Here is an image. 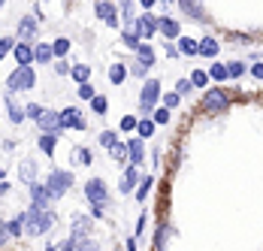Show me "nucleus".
I'll return each mask as SVG.
<instances>
[{"mask_svg":"<svg viewBox=\"0 0 263 251\" xmlns=\"http://www.w3.org/2000/svg\"><path fill=\"white\" fill-rule=\"evenodd\" d=\"M124 19H127V22L133 19V3H124Z\"/></svg>","mask_w":263,"mask_h":251,"instance_id":"09e8293b","label":"nucleus"},{"mask_svg":"<svg viewBox=\"0 0 263 251\" xmlns=\"http://www.w3.org/2000/svg\"><path fill=\"white\" fill-rule=\"evenodd\" d=\"M58 251H76V239H64V242H61V248Z\"/></svg>","mask_w":263,"mask_h":251,"instance_id":"c03bdc74","label":"nucleus"},{"mask_svg":"<svg viewBox=\"0 0 263 251\" xmlns=\"http://www.w3.org/2000/svg\"><path fill=\"white\" fill-rule=\"evenodd\" d=\"M52 58H54V49H52V46H46V43L33 46V61H40V64H49Z\"/></svg>","mask_w":263,"mask_h":251,"instance_id":"a211bd4d","label":"nucleus"},{"mask_svg":"<svg viewBox=\"0 0 263 251\" xmlns=\"http://www.w3.org/2000/svg\"><path fill=\"white\" fill-rule=\"evenodd\" d=\"M139 124V121H136V118H133V115H127V118H124V121H121V127H124V130H133V127Z\"/></svg>","mask_w":263,"mask_h":251,"instance_id":"a18cd8bd","label":"nucleus"},{"mask_svg":"<svg viewBox=\"0 0 263 251\" xmlns=\"http://www.w3.org/2000/svg\"><path fill=\"white\" fill-rule=\"evenodd\" d=\"M191 88H194V85H191V79H182V82H179V85H176V94H179V97H182V94H187V91H191Z\"/></svg>","mask_w":263,"mask_h":251,"instance_id":"58836bf2","label":"nucleus"},{"mask_svg":"<svg viewBox=\"0 0 263 251\" xmlns=\"http://www.w3.org/2000/svg\"><path fill=\"white\" fill-rule=\"evenodd\" d=\"M182 9L187 12V15H194V19H203V6L194 3V0H182Z\"/></svg>","mask_w":263,"mask_h":251,"instance_id":"393cba45","label":"nucleus"},{"mask_svg":"<svg viewBox=\"0 0 263 251\" xmlns=\"http://www.w3.org/2000/svg\"><path fill=\"white\" fill-rule=\"evenodd\" d=\"M133 27H136V37H142V40H148L155 30H158V22L152 19V15H142V19H136L133 22Z\"/></svg>","mask_w":263,"mask_h":251,"instance_id":"9d476101","label":"nucleus"},{"mask_svg":"<svg viewBox=\"0 0 263 251\" xmlns=\"http://www.w3.org/2000/svg\"><path fill=\"white\" fill-rule=\"evenodd\" d=\"M206 73H209V79L221 82V79H227V67L224 64H212V70H206Z\"/></svg>","mask_w":263,"mask_h":251,"instance_id":"c756f323","label":"nucleus"},{"mask_svg":"<svg viewBox=\"0 0 263 251\" xmlns=\"http://www.w3.org/2000/svg\"><path fill=\"white\" fill-rule=\"evenodd\" d=\"M200 55L215 58V55H218V43H215V40H203V43H200Z\"/></svg>","mask_w":263,"mask_h":251,"instance_id":"cd10ccee","label":"nucleus"},{"mask_svg":"<svg viewBox=\"0 0 263 251\" xmlns=\"http://www.w3.org/2000/svg\"><path fill=\"white\" fill-rule=\"evenodd\" d=\"M46 251H58V245H46Z\"/></svg>","mask_w":263,"mask_h":251,"instance_id":"864d4df0","label":"nucleus"},{"mask_svg":"<svg viewBox=\"0 0 263 251\" xmlns=\"http://www.w3.org/2000/svg\"><path fill=\"white\" fill-rule=\"evenodd\" d=\"M179 51L182 55H200V43L191 40V37H184V40H179Z\"/></svg>","mask_w":263,"mask_h":251,"instance_id":"5701e85b","label":"nucleus"},{"mask_svg":"<svg viewBox=\"0 0 263 251\" xmlns=\"http://www.w3.org/2000/svg\"><path fill=\"white\" fill-rule=\"evenodd\" d=\"M85 197L91 200L94 209H106V206H109V188H106L103 178H91V182L85 185Z\"/></svg>","mask_w":263,"mask_h":251,"instance_id":"7ed1b4c3","label":"nucleus"},{"mask_svg":"<svg viewBox=\"0 0 263 251\" xmlns=\"http://www.w3.org/2000/svg\"><path fill=\"white\" fill-rule=\"evenodd\" d=\"M100 146H106V149H115V146H118V136H115L112 130H103V133H100Z\"/></svg>","mask_w":263,"mask_h":251,"instance_id":"2f4dec72","label":"nucleus"},{"mask_svg":"<svg viewBox=\"0 0 263 251\" xmlns=\"http://www.w3.org/2000/svg\"><path fill=\"white\" fill-rule=\"evenodd\" d=\"M94 12L103 19L106 25L118 27V15H115V6H112V3H97V6H94Z\"/></svg>","mask_w":263,"mask_h":251,"instance_id":"ddd939ff","label":"nucleus"},{"mask_svg":"<svg viewBox=\"0 0 263 251\" xmlns=\"http://www.w3.org/2000/svg\"><path fill=\"white\" fill-rule=\"evenodd\" d=\"M40 151L54 154V136H52V133H43V136H40Z\"/></svg>","mask_w":263,"mask_h":251,"instance_id":"bb28decb","label":"nucleus"},{"mask_svg":"<svg viewBox=\"0 0 263 251\" xmlns=\"http://www.w3.org/2000/svg\"><path fill=\"white\" fill-rule=\"evenodd\" d=\"M136 58H139V64H142L145 70H148V67L155 64V51H152V46H145V43H142V46L136 49Z\"/></svg>","mask_w":263,"mask_h":251,"instance_id":"aec40b11","label":"nucleus"},{"mask_svg":"<svg viewBox=\"0 0 263 251\" xmlns=\"http://www.w3.org/2000/svg\"><path fill=\"white\" fill-rule=\"evenodd\" d=\"M115 251H118V248H115Z\"/></svg>","mask_w":263,"mask_h":251,"instance_id":"5fc2aeb1","label":"nucleus"},{"mask_svg":"<svg viewBox=\"0 0 263 251\" xmlns=\"http://www.w3.org/2000/svg\"><path fill=\"white\" fill-rule=\"evenodd\" d=\"M33 82H36V76L30 67H18L15 73L6 79V88L9 91H27V88H33Z\"/></svg>","mask_w":263,"mask_h":251,"instance_id":"20e7f679","label":"nucleus"},{"mask_svg":"<svg viewBox=\"0 0 263 251\" xmlns=\"http://www.w3.org/2000/svg\"><path fill=\"white\" fill-rule=\"evenodd\" d=\"M163 239H166V230H160L158 233V251H163Z\"/></svg>","mask_w":263,"mask_h":251,"instance_id":"8fccbe9b","label":"nucleus"},{"mask_svg":"<svg viewBox=\"0 0 263 251\" xmlns=\"http://www.w3.org/2000/svg\"><path fill=\"white\" fill-rule=\"evenodd\" d=\"M12 55H15L18 67H30V64H33V46H27V43H18V46L12 49Z\"/></svg>","mask_w":263,"mask_h":251,"instance_id":"f8f14e48","label":"nucleus"},{"mask_svg":"<svg viewBox=\"0 0 263 251\" xmlns=\"http://www.w3.org/2000/svg\"><path fill=\"white\" fill-rule=\"evenodd\" d=\"M6 109H9V121H12V124H22L27 118V109H22V106L15 103V97H6Z\"/></svg>","mask_w":263,"mask_h":251,"instance_id":"4468645a","label":"nucleus"},{"mask_svg":"<svg viewBox=\"0 0 263 251\" xmlns=\"http://www.w3.org/2000/svg\"><path fill=\"white\" fill-rule=\"evenodd\" d=\"M158 30L166 37V40H173V37H179V22L163 15V19H158Z\"/></svg>","mask_w":263,"mask_h":251,"instance_id":"2eb2a0df","label":"nucleus"},{"mask_svg":"<svg viewBox=\"0 0 263 251\" xmlns=\"http://www.w3.org/2000/svg\"><path fill=\"white\" fill-rule=\"evenodd\" d=\"M18 173H22V182H27L30 188L36 185V164L33 160H22V170Z\"/></svg>","mask_w":263,"mask_h":251,"instance_id":"f3484780","label":"nucleus"},{"mask_svg":"<svg viewBox=\"0 0 263 251\" xmlns=\"http://www.w3.org/2000/svg\"><path fill=\"white\" fill-rule=\"evenodd\" d=\"M160 97V82L158 79H148L145 85H142V97H139V106H142V112H152L155 109V103Z\"/></svg>","mask_w":263,"mask_h":251,"instance_id":"39448f33","label":"nucleus"},{"mask_svg":"<svg viewBox=\"0 0 263 251\" xmlns=\"http://www.w3.org/2000/svg\"><path fill=\"white\" fill-rule=\"evenodd\" d=\"M18 37H22V43H27V40H33L36 37V22L27 15V19H22V25H18Z\"/></svg>","mask_w":263,"mask_h":251,"instance_id":"dca6fc26","label":"nucleus"},{"mask_svg":"<svg viewBox=\"0 0 263 251\" xmlns=\"http://www.w3.org/2000/svg\"><path fill=\"white\" fill-rule=\"evenodd\" d=\"M12 49V40H9V37H3V40H0V58H6V51Z\"/></svg>","mask_w":263,"mask_h":251,"instance_id":"37998d69","label":"nucleus"},{"mask_svg":"<svg viewBox=\"0 0 263 251\" xmlns=\"http://www.w3.org/2000/svg\"><path fill=\"white\" fill-rule=\"evenodd\" d=\"M227 103H230V94H224V91H206L203 109H206V112H224Z\"/></svg>","mask_w":263,"mask_h":251,"instance_id":"423d86ee","label":"nucleus"},{"mask_svg":"<svg viewBox=\"0 0 263 251\" xmlns=\"http://www.w3.org/2000/svg\"><path fill=\"white\" fill-rule=\"evenodd\" d=\"M206 82H209V73H206V70H194V76H191V85H194V88H203Z\"/></svg>","mask_w":263,"mask_h":251,"instance_id":"7c9ffc66","label":"nucleus"},{"mask_svg":"<svg viewBox=\"0 0 263 251\" xmlns=\"http://www.w3.org/2000/svg\"><path fill=\"white\" fill-rule=\"evenodd\" d=\"M91 103H94V112H100V115H103V112H106V100H103V97H100V94H97V97H94V100H91Z\"/></svg>","mask_w":263,"mask_h":251,"instance_id":"79ce46f5","label":"nucleus"},{"mask_svg":"<svg viewBox=\"0 0 263 251\" xmlns=\"http://www.w3.org/2000/svg\"><path fill=\"white\" fill-rule=\"evenodd\" d=\"M251 73L257 76V79H263V64H257V67H254V70H251Z\"/></svg>","mask_w":263,"mask_h":251,"instance_id":"3c124183","label":"nucleus"},{"mask_svg":"<svg viewBox=\"0 0 263 251\" xmlns=\"http://www.w3.org/2000/svg\"><path fill=\"white\" fill-rule=\"evenodd\" d=\"M91 224H94V218H85V215H76V221L70 227V239H88V233H91Z\"/></svg>","mask_w":263,"mask_h":251,"instance_id":"1a4fd4ad","label":"nucleus"},{"mask_svg":"<svg viewBox=\"0 0 263 251\" xmlns=\"http://www.w3.org/2000/svg\"><path fill=\"white\" fill-rule=\"evenodd\" d=\"M136 182H139V170H136V167H130V170L124 173V178H121V191H124V194H127V191H133V185H136Z\"/></svg>","mask_w":263,"mask_h":251,"instance_id":"412c9836","label":"nucleus"},{"mask_svg":"<svg viewBox=\"0 0 263 251\" xmlns=\"http://www.w3.org/2000/svg\"><path fill=\"white\" fill-rule=\"evenodd\" d=\"M136 130H139V139H148V136L155 133V121H148V118H142V121L136 124Z\"/></svg>","mask_w":263,"mask_h":251,"instance_id":"a878e982","label":"nucleus"},{"mask_svg":"<svg viewBox=\"0 0 263 251\" xmlns=\"http://www.w3.org/2000/svg\"><path fill=\"white\" fill-rule=\"evenodd\" d=\"M52 49H54V55H67L70 51V40H54Z\"/></svg>","mask_w":263,"mask_h":251,"instance_id":"f704fd0d","label":"nucleus"},{"mask_svg":"<svg viewBox=\"0 0 263 251\" xmlns=\"http://www.w3.org/2000/svg\"><path fill=\"white\" fill-rule=\"evenodd\" d=\"M25 230V215H18L15 221H9V236H18Z\"/></svg>","mask_w":263,"mask_h":251,"instance_id":"473e14b6","label":"nucleus"},{"mask_svg":"<svg viewBox=\"0 0 263 251\" xmlns=\"http://www.w3.org/2000/svg\"><path fill=\"white\" fill-rule=\"evenodd\" d=\"M70 185H73V173H70V170H52L49 178H46V188L52 191L54 200H58V197H64V194L70 191Z\"/></svg>","mask_w":263,"mask_h":251,"instance_id":"f03ea898","label":"nucleus"},{"mask_svg":"<svg viewBox=\"0 0 263 251\" xmlns=\"http://www.w3.org/2000/svg\"><path fill=\"white\" fill-rule=\"evenodd\" d=\"M245 73V64L242 61H233V64H227V76H242Z\"/></svg>","mask_w":263,"mask_h":251,"instance_id":"c9c22d12","label":"nucleus"},{"mask_svg":"<svg viewBox=\"0 0 263 251\" xmlns=\"http://www.w3.org/2000/svg\"><path fill=\"white\" fill-rule=\"evenodd\" d=\"M30 194H33V206H36V209L49 212V206L54 203V197H52V191H49L46 185H33V188H30Z\"/></svg>","mask_w":263,"mask_h":251,"instance_id":"6e6552de","label":"nucleus"},{"mask_svg":"<svg viewBox=\"0 0 263 251\" xmlns=\"http://www.w3.org/2000/svg\"><path fill=\"white\" fill-rule=\"evenodd\" d=\"M127 251H136V239H127Z\"/></svg>","mask_w":263,"mask_h":251,"instance_id":"603ef678","label":"nucleus"},{"mask_svg":"<svg viewBox=\"0 0 263 251\" xmlns=\"http://www.w3.org/2000/svg\"><path fill=\"white\" fill-rule=\"evenodd\" d=\"M27 115H30V118H40V115H43V109H40V106H27Z\"/></svg>","mask_w":263,"mask_h":251,"instance_id":"de8ad7c7","label":"nucleus"},{"mask_svg":"<svg viewBox=\"0 0 263 251\" xmlns=\"http://www.w3.org/2000/svg\"><path fill=\"white\" fill-rule=\"evenodd\" d=\"M163 103H166V109H170V106H176V103H179V94H176V91H173V94H166Z\"/></svg>","mask_w":263,"mask_h":251,"instance_id":"49530a36","label":"nucleus"},{"mask_svg":"<svg viewBox=\"0 0 263 251\" xmlns=\"http://www.w3.org/2000/svg\"><path fill=\"white\" fill-rule=\"evenodd\" d=\"M61 127H76V130H85V121H82V112L79 109H64L61 112Z\"/></svg>","mask_w":263,"mask_h":251,"instance_id":"9b49d317","label":"nucleus"},{"mask_svg":"<svg viewBox=\"0 0 263 251\" xmlns=\"http://www.w3.org/2000/svg\"><path fill=\"white\" fill-rule=\"evenodd\" d=\"M76 251H100V242L91 239V236H88V239H79V242H76Z\"/></svg>","mask_w":263,"mask_h":251,"instance_id":"c85d7f7f","label":"nucleus"},{"mask_svg":"<svg viewBox=\"0 0 263 251\" xmlns=\"http://www.w3.org/2000/svg\"><path fill=\"white\" fill-rule=\"evenodd\" d=\"M70 76H73V79H76L79 85H88V76H91V67H88V64H76V67L70 70Z\"/></svg>","mask_w":263,"mask_h":251,"instance_id":"4be33fe9","label":"nucleus"},{"mask_svg":"<svg viewBox=\"0 0 263 251\" xmlns=\"http://www.w3.org/2000/svg\"><path fill=\"white\" fill-rule=\"evenodd\" d=\"M109 154H112L115 160H121V157H127V154H130V151H127V142H118L115 149H109Z\"/></svg>","mask_w":263,"mask_h":251,"instance_id":"72a5a7b5","label":"nucleus"},{"mask_svg":"<svg viewBox=\"0 0 263 251\" xmlns=\"http://www.w3.org/2000/svg\"><path fill=\"white\" fill-rule=\"evenodd\" d=\"M127 151H130L133 167H139V164H142V157H145V149H142V139H133V142H127Z\"/></svg>","mask_w":263,"mask_h":251,"instance_id":"6ab92c4d","label":"nucleus"},{"mask_svg":"<svg viewBox=\"0 0 263 251\" xmlns=\"http://www.w3.org/2000/svg\"><path fill=\"white\" fill-rule=\"evenodd\" d=\"M6 242H9V224H6V221L0 218V248H3Z\"/></svg>","mask_w":263,"mask_h":251,"instance_id":"4c0bfd02","label":"nucleus"},{"mask_svg":"<svg viewBox=\"0 0 263 251\" xmlns=\"http://www.w3.org/2000/svg\"><path fill=\"white\" fill-rule=\"evenodd\" d=\"M109 79H112L115 85H121V82L127 79V67H124V64H115V67L109 70Z\"/></svg>","mask_w":263,"mask_h":251,"instance_id":"b1692460","label":"nucleus"},{"mask_svg":"<svg viewBox=\"0 0 263 251\" xmlns=\"http://www.w3.org/2000/svg\"><path fill=\"white\" fill-rule=\"evenodd\" d=\"M170 121V109H158L155 112V124H166Z\"/></svg>","mask_w":263,"mask_h":251,"instance_id":"ea45409f","label":"nucleus"},{"mask_svg":"<svg viewBox=\"0 0 263 251\" xmlns=\"http://www.w3.org/2000/svg\"><path fill=\"white\" fill-rule=\"evenodd\" d=\"M54 227V212H43V209H36V206H30L25 212V230L30 236H43V233H49Z\"/></svg>","mask_w":263,"mask_h":251,"instance_id":"f257e3e1","label":"nucleus"},{"mask_svg":"<svg viewBox=\"0 0 263 251\" xmlns=\"http://www.w3.org/2000/svg\"><path fill=\"white\" fill-rule=\"evenodd\" d=\"M79 97H85V100H94L97 94H94V88H91V85H82V88H79Z\"/></svg>","mask_w":263,"mask_h":251,"instance_id":"a19ab883","label":"nucleus"},{"mask_svg":"<svg viewBox=\"0 0 263 251\" xmlns=\"http://www.w3.org/2000/svg\"><path fill=\"white\" fill-rule=\"evenodd\" d=\"M148 191H152V178H145V182L139 185V191H136V200H145V197H148Z\"/></svg>","mask_w":263,"mask_h":251,"instance_id":"e433bc0d","label":"nucleus"},{"mask_svg":"<svg viewBox=\"0 0 263 251\" xmlns=\"http://www.w3.org/2000/svg\"><path fill=\"white\" fill-rule=\"evenodd\" d=\"M36 124H40V130L43 133H58L61 130V112H52V109H43V115L36 118Z\"/></svg>","mask_w":263,"mask_h":251,"instance_id":"0eeeda50","label":"nucleus"}]
</instances>
